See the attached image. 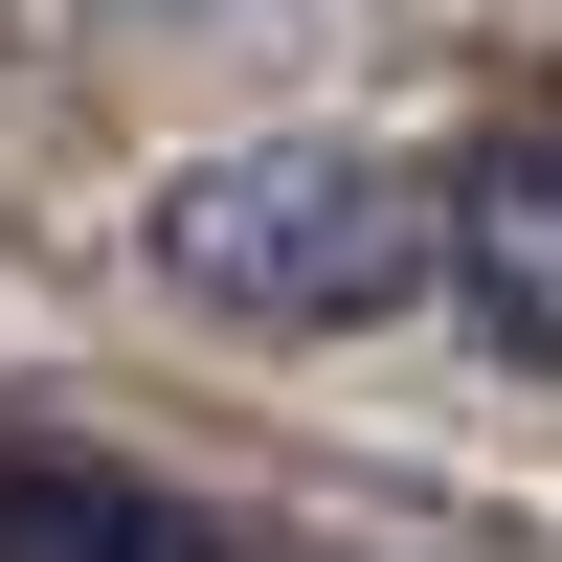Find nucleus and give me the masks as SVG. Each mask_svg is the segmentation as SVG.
Segmentation results:
<instances>
[{
	"label": "nucleus",
	"mask_w": 562,
	"mask_h": 562,
	"mask_svg": "<svg viewBox=\"0 0 562 562\" xmlns=\"http://www.w3.org/2000/svg\"><path fill=\"white\" fill-rule=\"evenodd\" d=\"M180 315H248V338H360L450 270V180L360 158V135H248V158H180L135 203Z\"/></svg>",
	"instance_id": "obj_1"
},
{
	"label": "nucleus",
	"mask_w": 562,
	"mask_h": 562,
	"mask_svg": "<svg viewBox=\"0 0 562 562\" xmlns=\"http://www.w3.org/2000/svg\"><path fill=\"white\" fill-rule=\"evenodd\" d=\"M450 293L518 360H562V135H495V158L450 180Z\"/></svg>",
	"instance_id": "obj_2"
},
{
	"label": "nucleus",
	"mask_w": 562,
	"mask_h": 562,
	"mask_svg": "<svg viewBox=\"0 0 562 562\" xmlns=\"http://www.w3.org/2000/svg\"><path fill=\"white\" fill-rule=\"evenodd\" d=\"M0 562H203L158 495H90V473H0Z\"/></svg>",
	"instance_id": "obj_3"
}]
</instances>
